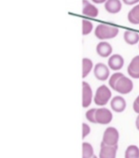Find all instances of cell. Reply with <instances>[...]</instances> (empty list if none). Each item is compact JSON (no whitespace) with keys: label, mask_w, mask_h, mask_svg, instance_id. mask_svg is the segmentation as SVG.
<instances>
[{"label":"cell","mask_w":139,"mask_h":158,"mask_svg":"<svg viewBox=\"0 0 139 158\" xmlns=\"http://www.w3.org/2000/svg\"><path fill=\"white\" fill-rule=\"evenodd\" d=\"M123 75H124L123 73H121V72H116L114 73H113L109 78V81H108V84L109 85V86L114 90L115 85L117 81V80L122 77Z\"/></svg>","instance_id":"44dd1931"},{"label":"cell","mask_w":139,"mask_h":158,"mask_svg":"<svg viewBox=\"0 0 139 158\" xmlns=\"http://www.w3.org/2000/svg\"><path fill=\"white\" fill-rule=\"evenodd\" d=\"M91 1L95 4H102V3H105V2L107 0H91Z\"/></svg>","instance_id":"d4e9b609"},{"label":"cell","mask_w":139,"mask_h":158,"mask_svg":"<svg viewBox=\"0 0 139 158\" xmlns=\"http://www.w3.org/2000/svg\"><path fill=\"white\" fill-rule=\"evenodd\" d=\"M122 1L125 4L128 6L133 5L139 2V0H122Z\"/></svg>","instance_id":"cb8c5ba5"},{"label":"cell","mask_w":139,"mask_h":158,"mask_svg":"<svg viewBox=\"0 0 139 158\" xmlns=\"http://www.w3.org/2000/svg\"><path fill=\"white\" fill-rule=\"evenodd\" d=\"M93 99V93L90 85L86 81L82 82V106L84 108L90 106Z\"/></svg>","instance_id":"ba28073f"},{"label":"cell","mask_w":139,"mask_h":158,"mask_svg":"<svg viewBox=\"0 0 139 158\" xmlns=\"http://www.w3.org/2000/svg\"><path fill=\"white\" fill-rule=\"evenodd\" d=\"M82 33L83 35H87L91 33L93 30V24L92 23L87 20L83 19L82 20Z\"/></svg>","instance_id":"ffe728a7"},{"label":"cell","mask_w":139,"mask_h":158,"mask_svg":"<svg viewBox=\"0 0 139 158\" xmlns=\"http://www.w3.org/2000/svg\"><path fill=\"white\" fill-rule=\"evenodd\" d=\"M112 93L110 89L105 85L98 86L93 96L95 104L98 106H105L111 99Z\"/></svg>","instance_id":"7a4b0ae2"},{"label":"cell","mask_w":139,"mask_h":158,"mask_svg":"<svg viewBox=\"0 0 139 158\" xmlns=\"http://www.w3.org/2000/svg\"><path fill=\"white\" fill-rule=\"evenodd\" d=\"M105 9L109 14H115L122 9V2L120 0H107L105 3Z\"/></svg>","instance_id":"5bb4252c"},{"label":"cell","mask_w":139,"mask_h":158,"mask_svg":"<svg viewBox=\"0 0 139 158\" xmlns=\"http://www.w3.org/2000/svg\"><path fill=\"white\" fill-rule=\"evenodd\" d=\"M82 14L84 15L95 18L98 15V9L87 0H82Z\"/></svg>","instance_id":"7c38bea8"},{"label":"cell","mask_w":139,"mask_h":158,"mask_svg":"<svg viewBox=\"0 0 139 158\" xmlns=\"http://www.w3.org/2000/svg\"><path fill=\"white\" fill-rule=\"evenodd\" d=\"M119 33V28L115 26L100 23L94 31L95 36L99 40H109L115 38Z\"/></svg>","instance_id":"6da1fadb"},{"label":"cell","mask_w":139,"mask_h":158,"mask_svg":"<svg viewBox=\"0 0 139 158\" xmlns=\"http://www.w3.org/2000/svg\"><path fill=\"white\" fill-rule=\"evenodd\" d=\"M93 74L97 80L100 81H105L109 77V67L103 63L98 62L94 66Z\"/></svg>","instance_id":"8992f818"},{"label":"cell","mask_w":139,"mask_h":158,"mask_svg":"<svg viewBox=\"0 0 139 158\" xmlns=\"http://www.w3.org/2000/svg\"><path fill=\"white\" fill-rule=\"evenodd\" d=\"M124 40L130 45L136 44L139 42V34L133 30H125L124 33Z\"/></svg>","instance_id":"9a60e30c"},{"label":"cell","mask_w":139,"mask_h":158,"mask_svg":"<svg viewBox=\"0 0 139 158\" xmlns=\"http://www.w3.org/2000/svg\"><path fill=\"white\" fill-rule=\"evenodd\" d=\"M119 139V133L114 127H107L103 132L101 142L109 146L117 145Z\"/></svg>","instance_id":"3957f363"},{"label":"cell","mask_w":139,"mask_h":158,"mask_svg":"<svg viewBox=\"0 0 139 158\" xmlns=\"http://www.w3.org/2000/svg\"><path fill=\"white\" fill-rule=\"evenodd\" d=\"M96 52L100 57H107L111 54L113 47L108 42L105 41H101L96 46Z\"/></svg>","instance_id":"8fae6325"},{"label":"cell","mask_w":139,"mask_h":158,"mask_svg":"<svg viewBox=\"0 0 139 158\" xmlns=\"http://www.w3.org/2000/svg\"><path fill=\"white\" fill-rule=\"evenodd\" d=\"M113 114L111 111L106 107L96 108L95 112V124L107 125L113 120Z\"/></svg>","instance_id":"277c9868"},{"label":"cell","mask_w":139,"mask_h":158,"mask_svg":"<svg viewBox=\"0 0 139 158\" xmlns=\"http://www.w3.org/2000/svg\"><path fill=\"white\" fill-rule=\"evenodd\" d=\"M90 133V126L85 123H82V139H84L86 136H87Z\"/></svg>","instance_id":"603a6c76"},{"label":"cell","mask_w":139,"mask_h":158,"mask_svg":"<svg viewBox=\"0 0 139 158\" xmlns=\"http://www.w3.org/2000/svg\"><path fill=\"white\" fill-rule=\"evenodd\" d=\"M124 64V59L123 57L119 54L111 55L108 60V67L114 71L121 70Z\"/></svg>","instance_id":"30bf717a"},{"label":"cell","mask_w":139,"mask_h":158,"mask_svg":"<svg viewBox=\"0 0 139 158\" xmlns=\"http://www.w3.org/2000/svg\"><path fill=\"white\" fill-rule=\"evenodd\" d=\"M127 72L133 78H139V55L132 58L127 67Z\"/></svg>","instance_id":"4fadbf2b"},{"label":"cell","mask_w":139,"mask_h":158,"mask_svg":"<svg viewBox=\"0 0 139 158\" xmlns=\"http://www.w3.org/2000/svg\"><path fill=\"white\" fill-rule=\"evenodd\" d=\"M129 22L133 25L139 24V4L133 7L127 15Z\"/></svg>","instance_id":"2e32d148"},{"label":"cell","mask_w":139,"mask_h":158,"mask_svg":"<svg viewBox=\"0 0 139 158\" xmlns=\"http://www.w3.org/2000/svg\"><path fill=\"white\" fill-rule=\"evenodd\" d=\"M124 158H139V148L134 144L129 145L125 151Z\"/></svg>","instance_id":"e0dca14e"},{"label":"cell","mask_w":139,"mask_h":158,"mask_svg":"<svg viewBox=\"0 0 139 158\" xmlns=\"http://www.w3.org/2000/svg\"><path fill=\"white\" fill-rule=\"evenodd\" d=\"M133 88L132 81L129 78L123 75L117 80L114 90L121 94H127L130 93Z\"/></svg>","instance_id":"5b68a950"},{"label":"cell","mask_w":139,"mask_h":158,"mask_svg":"<svg viewBox=\"0 0 139 158\" xmlns=\"http://www.w3.org/2000/svg\"><path fill=\"white\" fill-rule=\"evenodd\" d=\"M138 48H139V44H138Z\"/></svg>","instance_id":"83f0119b"},{"label":"cell","mask_w":139,"mask_h":158,"mask_svg":"<svg viewBox=\"0 0 139 158\" xmlns=\"http://www.w3.org/2000/svg\"><path fill=\"white\" fill-rule=\"evenodd\" d=\"M135 127L137 128V129L139 131V114L138 115V116L136 118L135 120Z\"/></svg>","instance_id":"484cf974"},{"label":"cell","mask_w":139,"mask_h":158,"mask_svg":"<svg viewBox=\"0 0 139 158\" xmlns=\"http://www.w3.org/2000/svg\"><path fill=\"white\" fill-rule=\"evenodd\" d=\"M111 109L117 113H121L125 110L127 107V102L125 99L121 96H115L110 101Z\"/></svg>","instance_id":"9c48e42d"},{"label":"cell","mask_w":139,"mask_h":158,"mask_svg":"<svg viewBox=\"0 0 139 158\" xmlns=\"http://www.w3.org/2000/svg\"><path fill=\"white\" fill-rule=\"evenodd\" d=\"M93 68V62L89 58L84 57L82 59V78H85L91 72Z\"/></svg>","instance_id":"d6986e66"},{"label":"cell","mask_w":139,"mask_h":158,"mask_svg":"<svg viewBox=\"0 0 139 158\" xmlns=\"http://www.w3.org/2000/svg\"><path fill=\"white\" fill-rule=\"evenodd\" d=\"M95 155L92 144L88 142H83L82 158H92Z\"/></svg>","instance_id":"ac0fdd59"},{"label":"cell","mask_w":139,"mask_h":158,"mask_svg":"<svg viewBox=\"0 0 139 158\" xmlns=\"http://www.w3.org/2000/svg\"><path fill=\"white\" fill-rule=\"evenodd\" d=\"M117 148V145L109 146L101 142L98 155L99 158H116Z\"/></svg>","instance_id":"52a82bcc"},{"label":"cell","mask_w":139,"mask_h":158,"mask_svg":"<svg viewBox=\"0 0 139 158\" xmlns=\"http://www.w3.org/2000/svg\"><path fill=\"white\" fill-rule=\"evenodd\" d=\"M96 110V108H92L86 111L85 114V117L86 119L90 123L95 124V112Z\"/></svg>","instance_id":"7402d4cb"},{"label":"cell","mask_w":139,"mask_h":158,"mask_svg":"<svg viewBox=\"0 0 139 158\" xmlns=\"http://www.w3.org/2000/svg\"><path fill=\"white\" fill-rule=\"evenodd\" d=\"M134 103H135L136 104H137L139 106V95L135 98V99L133 101Z\"/></svg>","instance_id":"4316f807"}]
</instances>
